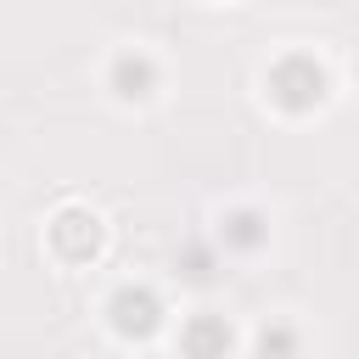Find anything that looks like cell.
Listing matches in <instances>:
<instances>
[{"label": "cell", "instance_id": "2", "mask_svg": "<svg viewBox=\"0 0 359 359\" xmlns=\"http://www.w3.org/2000/svg\"><path fill=\"white\" fill-rule=\"evenodd\" d=\"M107 314H112V331L118 337H151L163 325V303H157L151 286H118L112 303H107Z\"/></svg>", "mask_w": 359, "mask_h": 359}, {"label": "cell", "instance_id": "1", "mask_svg": "<svg viewBox=\"0 0 359 359\" xmlns=\"http://www.w3.org/2000/svg\"><path fill=\"white\" fill-rule=\"evenodd\" d=\"M320 95H325V73H320L314 56H280L269 67V101L275 107L309 112V107H320Z\"/></svg>", "mask_w": 359, "mask_h": 359}, {"label": "cell", "instance_id": "3", "mask_svg": "<svg viewBox=\"0 0 359 359\" xmlns=\"http://www.w3.org/2000/svg\"><path fill=\"white\" fill-rule=\"evenodd\" d=\"M107 84H112L118 101H146V95L157 90V62H151L146 50H123V56H112Z\"/></svg>", "mask_w": 359, "mask_h": 359}, {"label": "cell", "instance_id": "6", "mask_svg": "<svg viewBox=\"0 0 359 359\" xmlns=\"http://www.w3.org/2000/svg\"><path fill=\"white\" fill-rule=\"evenodd\" d=\"M224 241H230V247H258V241H264V219H258L252 208L230 213V219H224Z\"/></svg>", "mask_w": 359, "mask_h": 359}, {"label": "cell", "instance_id": "4", "mask_svg": "<svg viewBox=\"0 0 359 359\" xmlns=\"http://www.w3.org/2000/svg\"><path fill=\"white\" fill-rule=\"evenodd\" d=\"M50 241H56L62 258H90V252L101 247V224H95V213H84V208H62L56 224H50Z\"/></svg>", "mask_w": 359, "mask_h": 359}, {"label": "cell", "instance_id": "7", "mask_svg": "<svg viewBox=\"0 0 359 359\" xmlns=\"http://www.w3.org/2000/svg\"><path fill=\"white\" fill-rule=\"evenodd\" d=\"M292 348H297V331H292L286 320H275V325L258 331V353H264V359H292Z\"/></svg>", "mask_w": 359, "mask_h": 359}, {"label": "cell", "instance_id": "5", "mask_svg": "<svg viewBox=\"0 0 359 359\" xmlns=\"http://www.w3.org/2000/svg\"><path fill=\"white\" fill-rule=\"evenodd\" d=\"M180 342H185L191 359H224V353H230V325L213 320V314H196V320L180 331Z\"/></svg>", "mask_w": 359, "mask_h": 359}]
</instances>
